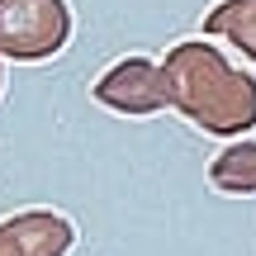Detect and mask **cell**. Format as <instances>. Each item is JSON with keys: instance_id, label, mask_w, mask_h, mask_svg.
Here are the masks:
<instances>
[{"instance_id": "1", "label": "cell", "mask_w": 256, "mask_h": 256, "mask_svg": "<svg viewBox=\"0 0 256 256\" xmlns=\"http://www.w3.org/2000/svg\"><path fill=\"white\" fill-rule=\"evenodd\" d=\"M214 180L223 190H256V147H232L214 166Z\"/></svg>"}]
</instances>
